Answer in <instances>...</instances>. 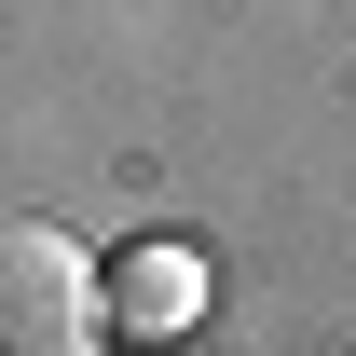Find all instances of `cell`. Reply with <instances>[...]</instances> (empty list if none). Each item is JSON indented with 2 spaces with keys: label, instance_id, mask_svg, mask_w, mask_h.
<instances>
[{
  "label": "cell",
  "instance_id": "cell-1",
  "mask_svg": "<svg viewBox=\"0 0 356 356\" xmlns=\"http://www.w3.org/2000/svg\"><path fill=\"white\" fill-rule=\"evenodd\" d=\"M110 329V274L55 220H0V356H83Z\"/></svg>",
  "mask_w": 356,
  "mask_h": 356
},
{
  "label": "cell",
  "instance_id": "cell-2",
  "mask_svg": "<svg viewBox=\"0 0 356 356\" xmlns=\"http://www.w3.org/2000/svg\"><path fill=\"white\" fill-rule=\"evenodd\" d=\"M192 315H206V261H192L178 233H151V247L110 261V329H124V343H178Z\"/></svg>",
  "mask_w": 356,
  "mask_h": 356
}]
</instances>
